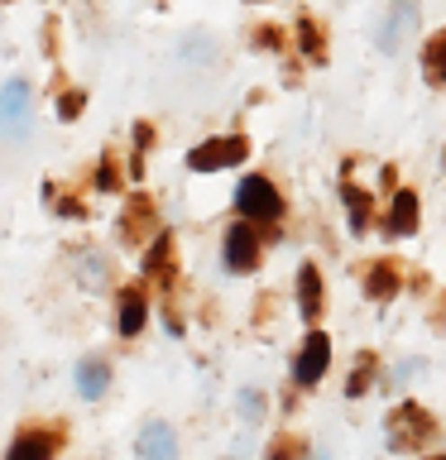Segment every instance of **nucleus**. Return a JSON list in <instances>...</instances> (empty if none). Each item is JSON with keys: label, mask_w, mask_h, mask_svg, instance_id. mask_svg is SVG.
Segmentation results:
<instances>
[{"label": "nucleus", "mask_w": 446, "mask_h": 460, "mask_svg": "<svg viewBox=\"0 0 446 460\" xmlns=\"http://www.w3.org/2000/svg\"><path fill=\"white\" fill-rule=\"evenodd\" d=\"M254 264H259V235L250 226H236L226 235V269L230 273H254Z\"/></svg>", "instance_id": "7"}, {"label": "nucleus", "mask_w": 446, "mask_h": 460, "mask_svg": "<svg viewBox=\"0 0 446 460\" xmlns=\"http://www.w3.org/2000/svg\"><path fill=\"white\" fill-rule=\"evenodd\" d=\"M326 365H331V341L317 331V336L302 341V355H298V365H293V379H298L302 388H312V384L326 374Z\"/></svg>", "instance_id": "6"}, {"label": "nucleus", "mask_w": 446, "mask_h": 460, "mask_svg": "<svg viewBox=\"0 0 446 460\" xmlns=\"http://www.w3.org/2000/svg\"><path fill=\"white\" fill-rule=\"evenodd\" d=\"M423 72H427V82L446 86V34H432L427 53H423Z\"/></svg>", "instance_id": "15"}, {"label": "nucleus", "mask_w": 446, "mask_h": 460, "mask_svg": "<svg viewBox=\"0 0 446 460\" xmlns=\"http://www.w3.org/2000/svg\"><path fill=\"white\" fill-rule=\"evenodd\" d=\"M370 374H374V355H360V365L351 369V384H345V394H365V388H370Z\"/></svg>", "instance_id": "21"}, {"label": "nucleus", "mask_w": 446, "mask_h": 460, "mask_svg": "<svg viewBox=\"0 0 446 460\" xmlns=\"http://www.w3.org/2000/svg\"><path fill=\"white\" fill-rule=\"evenodd\" d=\"M77 279L86 288H106V259L101 254H77Z\"/></svg>", "instance_id": "17"}, {"label": "nucleus", "mask_w": 446, "mask_h": 460, "mask_svg": "<svg viewBox=\"0 0 446 460\" xmlns=\"http://www.w3.org/2000/svg\"><path fill=\"white\" fill-rule=\"evenodd\" d=\"M106 384H111V365H106V359H82V365H77L82 398H101V394H106Z\"/></svg>", "instance_id": "11"}, {"label": "nucleus", "mask_w": 446, "mask_h": 460, "mask_svg": "<svg viewBox=\"0 0 446 460\" xmlns=\"http://www.w3.org/2000/svg\"><path fill=\"white\" fill-rule=\"evenodd\" d=\"M240 408H245V417H250V422H259V417H264V398H259L254 388H245V394H240Z\"/></svg>", "instance_id": "22"}, {"label": "nucleus", "mask_w": 446, "mask_h": 460, "mask_svg": "<svg viewBox=\"0 0 446 460\" xmlns=\"http://www.w3.org/2000/svg\"><path fill=\"white\" fill-rule=\"evenodd\" d=\"M413 34H417V0H394V10H388V20L379 29V49L398 53Z\"/></svg>", "instance_id": "5"}, {"label": "nucleus", "mask_w": 446, "mask_h": 460, "mask_svg": "<svg viewBox=\"0 0 446 460\" xmlns=\"http://www.w3.org/2000/svg\"><path fill=\"white\" fill-rule=\"evenodd\" d=\"M236 207H240V216H250V221H279L283 197L273 192L269 178H245L236 187Z\"/></svg>", "instance_id": "2"}, {"label": "nucleus", "mask_w": 446, "mask_h": 460, "mask_svg": "<svg viewBox=\"0 0 446 460\" xmlns=\"http://www.w3.org/2000/svg\"><path fill=\"white\" fill-rule=\"evenodd\" d=\"M298 312L317 322V312H322V279H317V264H302L298 269Z\"/></svg>", "instance_id": "10"}, {"label": "nucleus", "mask_w": 446, "mask_h": 460, "mask_svg": "<svg viewBox=\"0 0 446 460\" xmlns=\"http://www.w3.org/2000/svg\"><path fill=\"white\" fill-rule=\"evenodd\" d=\"M168 259H173V240H168V230L154 240V250L144 254V273H154V279H168Z\"/></svg>", "instance_id": "16"}, {"label": "nucleus", "mask_w": 446, "mask_h": 460, "mask_svg": "<svg viewBox=\"0 0 446 460\" xmlns=\"http://www.w3.org/2000/svg\"><path fill=\"white\" fill-rule=\"evenodd\" d=\"M298 34H302V53H308V58H326V43H322V29H317L312 20H302V24H298Z\"/></svg>", "instance_id": "20"}, {"label": "nucleus", "mask_w": 446, "mask_h": 460, "mask_svg": "<svg viewBox=\"0 0 446 460\" xmlns=\"http://www.w3.org/2000/svg\"><path fill=\"white\" fill-rule=\"evenodd\" d=\"M53 437H43V431H24L20 441L10 446V460H43V456H53Z\"/></svg>", "instance_id": "13"}, {"label": "nucleus", "mask_w": 446, "mask_h": 460, "mask_svg": "<svg viewBox=\"0 0 446 460\" xmlns=\"http://www.w3.org/2000/svg\"><path fill=\"white\" fill-rule=\"evenodd\" d=\"M29 82H5L0 86V135L24 139L29 135Z\"/></svg>", "instance_id": "3"}, {"label": "nucleus", "mask_w": 446, "mask_h": 460, "mask_svg": "<svg viewBox=\"0 0 446 460\" xmlns=\"http://www.w3.org/2000/svg\"><path fill=\"white\" fill-rule=\"evenodd\" d=\"M139 326H144V293L139 288H125V297H120V336H135Z\"/></svg>", "instance_id": "14"}, {"label": "nucleus", "mask_w": 446, "mask_h": 460, "mask_svg": "<svg viewBox=\"0 0 446 460\" xmlns=\"http://www.w3.org/2000/svg\"><path fill=\"white\" fill-rule=\"evenodd\" d=\"M115 182H120V178H115V168H111V164H101V172H96V187H101V192H111Z\"/></svg>", "instance_id": "24"}, {"label": "nucleus", "mask_w": 446, "mask_h": 460, "mask_svg": "<svg viewBox=\"0 0 446 460\" xmlns=\"http://www.w3.org/2000/svg\"><path fill=\"white\" fill-rule=\"evenodd\" d=\"M245 154H250V144H245L240 135H230V139H207V144H197V149L187 154V168H192V172H216V168L240 164Z\"/></svg>", "instance_id": "4"}, {"label": "nucleus", "mask_w": 446, "mask_h": 460, "mask_svg": "<svg viewBox=\"0 0 446 460\" xmlns=\"http://www.w3.org/2000/svg\"><path fill=\"white\" fill-rule=\"evenodd\" d=\"M398 264H374L370 269V279H365V297H374V302H388L398 293Z\"/></svg>", "instance_id": "12"}, {"label": "nucleus", "mask_w": 446, "mask_h": 460, "mask_svg": "<svg viewBox=\"0 0 446 460\" xmlns=\"http://www.w3.org/2000/svg\"><path fill=\"white\" fill-rule=\"evenodd\" d=\"M82 106H86V96H82V92H67L63 101H58V115H63V120H77Z\"/></svg>", "instance_id": "23"}, {"label": "nucleus", "mask_w": 446, "mask_h": 460, "mask_svg": "<svg viewBox=\"0 0 446 460\" xmlns=\"http://www.w3.org/2000/svg\"><path fill=\"white\" fill-rule=\"evenodd\" d=\"M437 431L427 408H417V402H398L394 412H388V446L394 451H417V446H427V437Z\"/></svg>", "instance_id": "1"}, {"label": "nucleus", "mask_w": 446, "mask_h": 460, "mask_svg": "<svg viewBox=\"0 0 446 460\" xmlns=\"http://www.w3.org/2000/svg\"><path fill=\"white\" fill-rule=\"evenodd\" d=\"M384 230H388V235H413V230H417V197L413 192H394L388 216H384Z\"/></svg>", "instance_id": "9"}, {"label": "nucleus", "mask_w": 446, "mask_h": 460, "mask_svg": "<svg viewBox=\"0 0 446 460\" xmlns=\"http://www.w3.org/2000/svg\"><path fill=\"white\" fill-rule=\"evenodd\" d=\"M345 211H351V226H355V230H365V226H370V192L345 187Z\"/></svg>", "instance_id": "19"}, {"label": "nucleus", "mask_w": 446, "mask_h": 460, "mask_svg": "<svg viewBox=\"0 0 446 460\" xmlns=\"http://www.w3.org/2000/svg\"><path fill=\"white\" fill-rule=\"evenodd\" d=\"M139 456L144 460H173L178 456V437H173L168 422H149L139 431Z\"/></svg>", "instance_id": "8"}, {"label": "nucleus", "mask_w": 446, "mask_h": 460, "mask_svg": "<svg viewBox=\"0 0 446 460\" xmlns=\"http://www.w3.org/2000/svg\"><path fill=\"white\" fill-rule=\"evenodd\" d=\"M154 221V211H149V201L144 197H135L129 201V216H125V240H139L144 235V226Z\"/></svg>", "instance_id": "18"}]
</instances>
